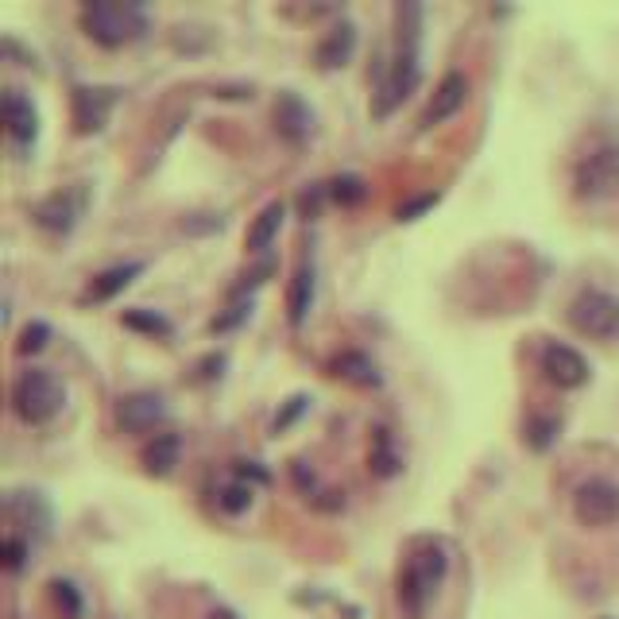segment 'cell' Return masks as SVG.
<instances>
[{
    "mask_svg": "<svg viewBox=\"0 0 619 619\" xmlns=\"http://www.w3.org/2000/svg\"><path fill=\"white\" fill-rule=\"evenodd\" d=\"M445 573H450V549H445L442 539H418L415 546L407 549L403 566H399L395 577V593L399 604L410 619H422L430 601L442 589Z\"/></svg>",
    "mask_w": 619,
    "mask_h": 619,
    "instance_id": "6da1fadb",
    "label": "cell"
},
{
    "mask_svg": "<svg viewBox=\"0 0 619 619\" xmlns=\"http://www.w3.org/2000/svg\"><path fill=\"white\" fill-rule=\"evenodd\" d=\"M78 24L105 51H121V47L148 36V12L132 0H89V4H81Z\"/></svg>",
    "mask_w": 619,
    "mask_h": 619,
    "instance_id": "7a4b0ae2",
    "label": "cell"
},
{
    "mask_svg": "<svg viewBox=\"0 0 619 619\" xmlns=\"http://www.w3.org/2000/svg\"><path fill=\"white\" fill-rule=\"evenodd\" d=\"M66 403V388L54 371L24 368L12 380V410L24 426H47Z\"/></svg>",
    "mask_w": 619,
    "mask_h": 619,
    "instance_id": "3957f363",
    "label": "cell"
},
{
    "mask_svg": "<svg viewBox=\"0 0 619 619\" xmlns=\"http://www.w3.org/2000/svg\"><path fill=\"white\" fill-rule=\"evenodd\" d=\"M573 194L581 202H604L619 194V140H593L577 155Z\"/></svg>",
    "mask_w": 619,
    "mask_h": 619,
    "instance_id": "277c9868",
    "label": "cell"
},
{
    "mask_svg": "<svg viewBox=\"0 0 619 619\" xmlns=\"http://www.w3.org/2000/svg\"><path fill=\"white\" fill-rule=\"evenodd\" d=\"M569 326L581 337H593V341H616L619 337V299L601 287H584L566 310Z\"/></svg>",
    "mask_w": 619,
    "mask_h": 619,
    "instance_id": "5b68a950",
    "label": "cell"
},
{
    "mask_svg": "<svg viewBox=\"0 0 619 619\" xmlns=\"http://www.w3.org/2000/svg\"><path fill=\"white\" fill-rule=\"evenodd\" d=\"M422 81V47H395L388 62V74L380 81V93H376V105H371V116H391L403 101L410 98Z\"/></svg>",
    "mask_w": 619,
    "mask_h": 619,
    "instance_id": "8992f818",
    "label": "cell"
},
{
    "mask_svg": "<svg viewBox=\"0 0 619 619\" xmlns=\"http://www.w3.org/2000/svg\"><path fill=\"white\" fill-rule=\"evenodd\" d=\"M86 205H89L86 182L62 186V190H54V194L39 198V202L31 205V222H36L43 232H51V237H71V232L78 229L81 213H86Z\"/></svg>",
    "mask_w": 619,
    "mask_h": 619,
    "instance_id": "52a82bcc",
    "label": "cell"
},
{
    "mask_svg": "<svg viewBox=\"0 0 619 619\" xmlns=\"http://www.w3.org/2000/svg\"><path fill=\"white\" fill-rule=\"evenodd\" d=\"M573 515L581 527H611L619 519V484L604 477L584 480L573 492Z\"/></svg>",
    "mask_w": 619,
    "mask_h": 619,
    "instance_id": "ba28073f",
    "label": "cell"
},
{
    "mask_svg": "<svg viewBox=\"0 0 619 619\" xmlns=\"http://www.w3.org/2000/svg\"><path fill=\"white\" fill-rule=\"evenodd\" d=\"M116 98H121V89L116 86H74V98H71L74 132L78 136L101 132L109 124V116H113Z\"/></svg>",
    "mask_w": 619,
    "mask_h": 619,
    "instance_id": "9c48e42d",
    "label": "cell"
},
{
    "mask_svg": "<svg viewBox=\"0 0 619 619\" xmlns=\"http://www.w3.org/2000/svg\"><path fill=\"white\" fill-rule=\"evenodd\" d=\"M170 407L160 391H132L116 403V426L124 433H155L167 422Z\"/></svg>",
    "mask_w": 619,
    "mask_h": 619,
    "instance_id": "30bf717a",
    "label": "cell"
},
{
    "mask_svg": "<svg viewBox=\"0 0 619 619\" xmlns=\"http://www.w3.org/2000/svg\"><path fill=\"white\" fill-rule=\"evenodd\" d=\"M469 78L460 71H450L438 86H433L430 101H426L422 116H418V128L422 132H430V128H438V124H445L450 116H457L460 109H465V101H469Z\"/></svg>",
    "mask_w": 619,
    "mask_h": 619,
    "instance_id": "8fae6325",
    "label": "cell"
},
{
    "mask_svg": "<svg viewBox=\"0 0 619 619\" xmlns=\"http://www.w3.org/2000/svg\"><path fill=\"white\" fill-rule=\"evenodd\" d=\"M539 361H542V371H546V380L554 383V388H566V391L584 388L589 376H593L589 361H584L573 345H561V341H546Z\"/></svg>",
    "mask_w": 619,
    "mask_h": 619,
    "instance_id": "7c38bea8",
    "label": "cell"
},
{
    "mask_svg": "<svg viewBox=\"0 0 619 619\" xmlns=\"http://www.w3.org/2000/svg\"><path fill=\"white\" fill-rule=\"evenodd\" d=\"M275 132L283 136L287 143H306L310 132H314V113H310V105L299 98V93H279V101H275Z\"/></svg>",
    "mask_w": 619,
    "mask_h": 619,
    "instance_id": "4fadbf2b",
    "label": "cell"
},
{
    "mask_svg": "<svg viewBox=\"0 0 619 619\" xmlns=\"http://www.w3.org/2000/svg\"><path fill=\"white\" fill-rule=\"evenodd\" d=\"M143 271H148V264H143V260H124V264L105 267V271H98L93 279H89L81 302H113L116 294L128 291V287H132Z\"/></svg>",
    "mask_w": 619,
    "mask_h": 619,
    "instance_id": "5bb4252c",
    "label": "cell"
},
{
    "mask_svg": "<svg viewBox=\"0 0 619 619\" xmlns=\"http://www.w3.org/2000/svg\"><path fill=\"white\" fill-rule=\"evenodd\" d=\"M4 128H9L12 143L20 151L31 148L39 136V113L31 105V98H24L20 89H4Z\"/></svg>",
    "mask_w": 619,
    "mask_h": 619,
    "instance_id": "9a60e30c",
    "label": "cell"
},
{
    "mask_svg": "<svg viewBox=\"0 0 619 619\" xmlns=\"http://www.w3.org/2000/svg\"><path fill=\"white\" fill-rule=\"evenodd\" d=\"M314 294H318V267H314V260H302L299 271L291 275V287H287V318H291V326H302L310 318Z\"/></svg>",
    "mask_w": 619,
    "mask_h": 619,
    "instance_id": "2e32d148",
    "label": "cell"
},
{
    "mask_svg": "<svg viewBox=\"0 0 619 619\" xmlns=\"http://www.w3.org/2000/svg\"><path fill=\"white\" fill-rule=\"evenodd\" d=\"M353 51H356V27L349 24V20H341V24H333L326 31V39L318 43L314 59H318L321 71H337V66H345V62L353 59Z\"/></svg>",
    "mask_w": 619,
    "mask_h": 619,
    "instance_id": "e0dca14e",
    "label": "cell"
},
{
    "mask_svg": "<svg viewBox=\"0 0 619 619\" xmlns=\"http://www.w3.org/2000/svg\"><path fill=\"white\" fill-rule=\"evenodd\" d=\"M178 457H182V438H178V433H155L140 453L148 477H170Z\"/></svg>",
    "mask_w": 619,
    "mask_h": 619,
    "instance_id": "ac0fdd59",
    "label": "cell"
},
{
    "mask_svg": "<svg viewBox=\"0 0 619 619\" xmlns=\"http://www.w3.org/2000/svg\"><path fill=\"white\" fill-rule=\"evenodd\" d=\"M283 217H287V205L283 202H267L264 210H260V217L252 222V229H248V252L252 256H267L275 244V237H279V229H283Z\"/></svg>",
    "mask_w": 619,
    "mask_h": 619,
    "instance_id": "d6986e66",
    "label": "cell"
},
{
    "mask_svg": "<svg viewBox=\"0 0 619 619\" xmlns=\"http://www.w3.org/2000/svg\"><path fill=\"white\" fill-rule=\"evenodd\" d=\"M333 376H341V380H349V383H356V388H380V368H376V361L371 356H364V353H341L333 361Z\"/></svg>",
    "mask_w": 619,
    "mask_h": 619,
    "instance_id": "ffe728a7",
    "label": "cell"
},
{
    "mask_svg": "<svg viewBox=\"0 0 619 619\" xmlns=\"http://www.w3.org/2000/svg\"><path fill=\"white\" fill-rule=\"evenodd\" d=\"M9 511L27 522V531H31V522H36L39 534H47V527H51V507L39 492H16L9 500Z\"/></svg>",
    "mask_w": 619,
    "mask_h": 619,
    "instance_id": "44dd1931",
    "label": "cell"
},
{
    "mask_svg": "<svg viewBox=\"0 0 619 619\" xmlns=\"http://www.w3.org/2000/svg\"><path fill=\"white\" fill-rule=\"evenodd\" d=\"M422 4H415V0H403V4H395V47H418L422 43Z\"/></svg>",
    "mask_w": 619,
    "mask_h": 619,
    "instance_id": "7402d4cb",
    "label": "cell"
},
{
    "mask_svg": "<svg viewBox=\"0 0 619 619\" xmlns=\"http://www.w3.org/2000/svg\"><path fill=\"white\" fill-rule=\"evenodd\" d=\"M368 465H371V472H376V477H395V472H399V453H395V445H391V433L383 430V426H376V430H371Z\"/></svg>",
    "mask_w": 619,
    "mask_h": 619,
    "instance_id": "603a6c76",
    "label": "cell"
},
{
    "mask_svg": "<svg viewBox=\"0 0 619 619\" xmlns=\"http://www.w3.org/2000/svg\"><path fill=\"white\" fill-rule=\"evenodd\" d=\"M121 321H124L128 329H136V333H143V337H170V333H175V326H170V321L163 318L160 310H143V306L124 310Z\"/></svg>",
    "mask_w": 619,
    "mask_h": 619,
    "instance_id": "cb8c5ba5",
    "label": "cell"
},
{
    "mask_svg": "<svg viewBox=\"0 0 619 619\" xmlns=\"http://www.w3.org/2000/svg\"><path fill=\"white\" fill-rule=\"evenodd\" d=\"M329 186V198H333L337 205H361L364 198H368V186H364L361 175H337Z\"/></svg>",
    "mask_w": 619,
    "mask_h": 619,
    "instance_id": "d4e9b609",
    "label": "cell"
},
{
    "mask_svg": "<svg viewBox=\"0 0 619 619\" xmlns=\"http://www.w3.org/2000/svg\"><path fill=\"white\" fill-rule=\"evenodd\" d=\"M217 504H222V511H229V515L248 511V507H252V484H248V480H232L229 488H222Z\"/></svg>",
    "mask_w": 619,
    "mask_h": 619,
    "instance_id": "484cf974",
    "label": "cell"
},
{
    "mask_svg": "<svg viewBox=\"0 0 619 619\" xmlns=\"http://www.w3.org/2000/svg\"><path fill=\"white\" fill-rule=\"evenodd\" d=\"M47 341H51V326H47V321H27L24 333H20V341H16V353L31 356V353H39Z\"/></svg>",
    "mask_w": 619,
    "mask_h": 619,
    "instance_id": "4316f807",
    "label": "cell"
},
{
    "mask_svg": "<svg viewBox=\"0 0 619 619\" xmlns=\"http://www.w3.org/2000/svg\"><path fill=\"white\" fill-rule=\"evenodd\" d=\"M438 202H442V194H438V190H426V194L407 198V202L395 210V222H418V217H422L426 210H433Z\"/></svg>",
    "mask_w": 619,
    "mask_h": 619,
    "instance_id": "83f0119b",
    "label": "cell"
},
{
    "mask_svg": "<svg viewBox=\"0 0 619 619\" xmlns=\"http://www.w3.org/2000/svg\"><path fill=\"white\" fill-rule=\"evenodd\" d=\"M557 438V418H531L527 422V442L534 445V450H549Z\"/></svg>",
    "mask_w": 619,
    "mask_h": 619,
    "instance_id": "f1b7e54d",
    "label": "cell"
},
{
    "mask_svg": "<svg viewBox=\"0 0 619 619\" xmlns=\"http://www.w3.org/2000/svg\"><path fill=\"white\" fill-rule=\"evenodd\" d=\"M267 275H275V260L271 256H264V264L252 267L248 275H240V283L232 287V299H244L248 291H256L260 283H267Z\"/></svg>",
    "mask_w": 619,
    "mask_h": 619,
    "instance_id": "f546056e",
    "label": "cell"
},
{
    "mask_svg": "<svg viewBox=\"0 0 619 619\" xmlns=\"http://www.w3.org/2000/svg\"><path fill=\"white\" fill-rule=\"evenodd\" d=\"M252 314V299H240L237 306H229V314H222V318H213L210 321V329L213 333H225V329H232V326H240V321Z\"/></svg>",
    "mask_w": 619,
    "mask_h": 619,
    "instance_id": "4dcf8cb0",
    "label": "cell"
},
{
    "mask_svg": "<svg viewBox=\"0 0 619 619\" xmlns=\"http://www.w3.org/2000/svg\"><path fill=\"white\" fill-rule=\"evenodd\" d=\"M329 198V186L326 182H318V186H310V190H302V198H299V205H302V213H306V222L310 217H318V210H321V202Z\"/></svg>",
    "mask_w": 619,
    "mask_h": 619,
    "instance_id": "1f68e13d",
    "label": "cell"
},
{
    "mask_svg": "<svg viewBox=\"0 0 619 619\" xmlns=\"http://www.w3.org/2000/svg\"><path fill=\"white\" fill-rule=\"evenodd\" d=\"M51 589H54V601L59 604H66V616H78L81 611V601H78V593H74V584L71 581H51Z\"/></svg>",
    "mask_w": 619,
    "mask_h": 619,
    "instance_id": "d6a6232c",
    "label": "cell"
},
{
    "mask_svg": "<svg viewBox=\"0 0 619 619\" xmlns=\"http://www.w3.org/2000/svg\"><path fill=\"white\" fill-rule=\"evenodd\" d=\"M306 403H310V399H306V395H294V399H291V403H287V410H283V415H275L271 430H275V433H279V430H287V426H291V422H294V418H299V415H302V410H306Z\"/></svg>",
    "mask_w": 619,
    "mask_h": 619,
    "instance_id": "836d02e7",
    "label": "cell"
},
{
    "mask_svg": "<svg viewBox=\"0 0 619 619\" xmlns=\"http://www.w3.org/2000/svg\"><path fill=\"white\" fill-rule=\"evenodd\" d=\"M24 557H27V542L20 539V534H12L9 539V569L16 573V569H24Z\"/></svg>",
    "mask_w": 619,
    "mask_h": 619,
    "instance_id": "e575fe53",
    "label": "cell"
},
{
    "mask_svg": "<svg viewBox=\"0 0 619 619\" xmlns=\"http://www.w3.org/2000/svg\"><path fill=\"white\" fill-rule=\"evenodd\" d=\"M205 619H237L232 611H213V616H205Z\"/></svg>",
    "mask_w": 619,
    "mask_h": 619,
    "instance_id": "d590c367",
    "label": "cell"
}]
</instances>
